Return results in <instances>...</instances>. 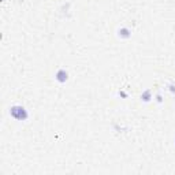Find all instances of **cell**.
<instances>
[{
  "label": "cell",
  "instance_id": "1",
  "mask_svg": "<svg viewBox=\"0 0 175 175\" xmlns=\"http://www.w3.org/2000/svg\"><path fill=\"white\" fill-rule=\"evenodd\" d=\"M10 115L13 116L15 121H26V119L29 118L28 110L23 106H18V104H15V106H13L10 108Z\"/></svg>",
  "mask_w": 175,
  "mask_h": 175
},
{
  "label": "cell",
  "instance_id": "2",
  "mask_svg": "<svg viewBox=\"0 0 175 175\" xmlns=\"http://www.w3.org/2000/svg\"><path fill=\"white\" fill-rule=\"evenodd\" d=\"M55 80L59 84H66L69 81V73L65 69H59L56 71V74H55Z\"/></svg>",
  "mask_w": 175,
  "mask_h": 175
},
{
  "label": "cell",
  "instance_id": "3",
  "mask_svg": "<svg viewBox=\"0 0 175 175\" xmlns=\"http://www.w3.org/2000/svg\"><path fill=\"white\" fill-rule=\"evenodd\" d=\"M118 36L121 37V39H123V40H127V39H130L131 37V30L129 28H125L123 26V28H121L118 30Z\"/></svg>",
  "mask_w": 175,
  "mask_h": 175
},
{
  "label": "cell",
  "instance_id": "4",
  "mask_svg": "<svg viewBox=\"0 0 175 175\" xmlns=\"http://www.w3.org/2000/svg\"><path fill=\"white\" fill-rule=\"evenodd\" d=\"M151 99H152V90L151 89H147L144 93L141 95V100L145 101V103H148V101H151Z\"/></svg>",
  "mask_w": 175,
  "mask_h": 175
},
{
  "label": "cell",
  "instance_id": "5",
  "mask_svg": "<svg viewBox=\"0 0 175 175\" xmlns=\"http://www.w3.org/2000/svg\"><path fill=\"white\" fill-rule=\"evenodd\" d=\"M170 90H171V93H175V85H171L170 86Z\"/></svg>",
  "mask_w": 175,
  "mask_h": 175
}]
</instances>
